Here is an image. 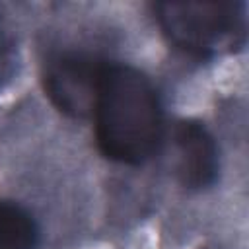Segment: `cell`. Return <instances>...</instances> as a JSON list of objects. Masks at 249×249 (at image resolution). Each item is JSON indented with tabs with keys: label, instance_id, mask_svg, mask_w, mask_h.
I'll return each instance as SVG.
<instances>
[{
	"label": "cell",
	"instance_id": "6da1fadb",
	"mask_svg": "<svg viewBox=\"0 0 249 249\" xmlns=\"http://www.w3.org/2000/svg\"><path fill=\"white\" fill-rule=\"evenodd\" d=\"M95 140L105 158L140 165L160 148L163 113L152 80L128 64H103L93 95Z\"/></svg>",
	"mask_w": 249,
	"mask_h": 249
},
{
	"label": "cell",
	"instance_id": "7a4b0ae2",
	"mask_svg": "<svg viewBox=\"0 0 249 249\" xmlns=\"http://www.w3.org/2000/svg\"><path fill=\"white\" fill-rule=\"evenodd\" d=\"M154 14L163 35L196 56L230 53L245 43L247 6L239 0L160 2Z\"/></svg>",
	"mask_w": 249,
	"mask_h": 249
},
{
	"label": "cell",
	"instance_id": "3957f363",
	"mask_svg": "<svg viewBox=\"0 0 249 249\" xmlns=\"http://www.w3.org/2000/svg\"><path fill=\"white\" fill-rule=\"evenodd\" d=\"M105 62L82 54H64L53 60L45 74V89L54 105L70 115L91 113L95 88Z\"/></svg>",
	"mask_w": 249,
	"mask_h": 249
},
{
	"label": "cell",
	"instance_id": "277c9868",
	"mask_svg": "<svg viewBox=\"0 0 249 249\" xmlns=\"http://www.w3.org/2000/svg\"><path fill=\"white\" fill-rule=\"evenodd\" d=\"M175 173L187 189L210 187L220 169L218 144L208 128L198 121H183L173 134Z\"/></svg>",
	"mask_w": 249,
	"mask_h": 249
},
{
	"label": "cell",
	"instance_id": "5b68a950",
	"mask_svg": "<svg viewBox=\"0 0 249 249\" xmlns=\"http://www.w3.org/2000/svg\"><path fill=\"white\" fill-rule=\"evenodd\" d=\"M37 237V224L25 208L0 200V249H35Z\"/></svg>",
	"mask_w": 249,
	"mask_h": 249
}]
</instances>
